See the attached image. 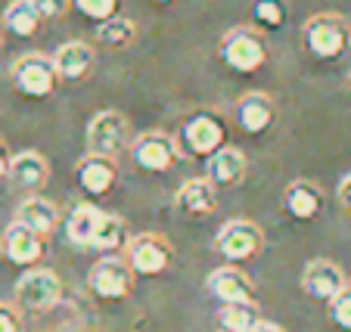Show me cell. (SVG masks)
<instances>
[{
	"instance_id": "18",
	"label": "cell",
	"mask_w": 351,
	"mask_h": 332,
	"mask_svg": "<svg viewBox=\"0 0 351 332\" xmlns=\"http://www.w3.org/2000/svg\"><path fill=\"white\" fill-rule=\"evenodd\" d=\"M283 208L295 220H314L324 212V190L314 180H292L283 190Z\"/></svg>"
},
{
	"instance_id": "25",
	"label": "cell",
	"mask_w": 351,
	"mask_h": 332,
	"mask_svg": "<svg viewBox=\"0 0 351 332\" xmlns=\"http://www.w3.org/2000/svg\"><path fill=\"white\" fill-rule=\"evenodd\" d=\"M128 224L119 218V214H109L103 212V220H99L97 233H93V242L90 248H97V252H119L121 246H128Z\"/></svg>"
},
{
	"instance_id": "37",
	"label": "cell",
	"mask_w": 351,
	"mask_h": 332,
	"mask_svg": "<svg viewBox=\"0 0 351 332\" xmlns=\"http://www.w3.org/2000/svg\"><path fill=\"white\" fill-rule=\"evenodd\" d=\"M0 47H3V40H0Z\"/></svg>"
},
{
	"instance_id": "13",
	"label": "cell",
	"mask_w": 351,
	"mask_h": 332,
	"mask_svg": "<svg viewBox=\"0 0 351 332\" xmlns=\"http://www.w3.org/2000/svg\"><path fill=\"white\" fill-rule=\"evenodd\" d=\"M0 252H3V258H7L10 264L32 270V264H38V261L44 258V236H38L34 230H28V227L13 220V224L3 230Z\"/></svg>"
},
{
	"instance_id": "31",
	"label": "cell",
	"mask_w": 351,
	"mask_h": 332,
	"mask_svg": "<svg viewBox=\"0 0 351 332\" xmlns=\"http://www.w3.org/2000/svg\"><path fill=\"white\" fill-rule=\"evenodd\" d=\"M0 332H22V317L13 305L0 301Z\"/></svg>"
},
{
	"instance_id": "7",
	"label": "cell",
	"mask_w": 351,
	"mask_h": 332,
	"mask_svg": "<svg viewBox=\"0 0 351 332\" xmlns=\"http://www.w3.org/2000/svg\"><path fill=\"white\" fill-rule=\"evenodd\" d=\"M62 301V283L53 270L47 267H32L16 279V305L22 311H50Z\"/></svg>"
},
{
	"instance_id": "22",
	"label": "cell",
	"mask_w": 351,
	"mask_h": 332,
	"mask_svg": "<svg viewBox=\"0 0 351 332\" xmlns=\"http://www.w3.org/2000/svg\"><path fill=\"white\" fill-rule=\"evenodd\" d=\"M99 220H103V212H99L97 205H75L66 218V240L72 242V246L90 248Z\"/></svg>"
},
{
	"instance_id": "21",
	"label": "cell",
	"mask_w": 351,
	"mask_h": 332,
	"mask_svg": "<svg viewBox=\"0 0 351 332\" xmlns=\"http://www.w3.org/2000/svg\"><path fill=\"white\" fill-rule=\"evenodd\" d=\"M16 224L34 230L38 236H50L56 230V224H60V208L50 199H44V196H28L16 208Z\"/></svg>"
},
{
	"instance_id": "30",
	"label": "cell",
	"mask_w": 351,
	"mask_h": 332,
	"mask_svg": "<svg viewBox=\"0 0 351 332\" xmlns=\"http://www.w3.org/2000/svg\"><path fill=\"white\" fill-rule=\"evenodd\" d=\"M32 7L38 10L40 22H53V19H62L72 7V0H32Z\"/></svg>"
},
{
	"instance_id": "29",
	"label": "cell",
	"mask_w": 351,
	"mask_h": 332,
	"mask_svg": "<svg viewBox=\"0 0 351 332\" xmlns=\"http://www.w3.org/2000/svg\"><path fill=\"white\" fill-rule=\"evenodd\" d=\"M330 320L339 329L351 332V289H345L336 301H330Z\"/></svg>"
},
{
	"instance_id": "17",
	"label": "cell",
	"mask_w": 351,
	"mask_h": 332,
	"mask_svg": "<svg viewBox=\"0 0 351 332\" xmlns=\"http://www.w3.org/2000/svg\"><path fill=\"white\" fill-rule=\"evenodd\" d=\"M75 180L87 196H106L119 180V168L115 159H103V155H84L75 165Z\"/></svg>"
},
{
	"instance_id": "10",
	"label": "cell",
	"mask_w": 351,
	"mask_h": 332,
	"mask_svg": "<svg viewBox=\"0 0 351 332\" xmlns=\"http://www.w3.org/2000/svg\"><path fill=\"white\" fill-rule=\"evenodd\" d=\"M131 159H134V165H137L140 171L165 174L168 168L180 159V155H178V143H174L171 133L146 131L131 143Z\"/></svg>"
},
{
	"instance_id": "19",
	"label": "cell",
	"mask_w": 351,
	"mask_h": 332,
	"mask_svg": "<svg viewBox=\"0 0 351 332\" xmlns=\"http://www.w3.org/2000/svg\"><path fill=\"white\" fill-rule=\"evenodd\" d=\"M174 205L184 214H190V218H208L218 208V190L206 177H190L180 183L178 196H174Z\"/></svg>"
},
{
	"instance_id": "14",
	"label": "cell",
	"mask_w": 351,
	"mask_h": 332,
	"mask_svg": "<svg viewBox=\"0 0 351 332\" xmlns=\"http://www.w3.org/2000/svg\"><path fill=\"white\" fill-rule=\"evenodd\" d=\"M245 171H249V159L237 146H224L212 159H206V180L215 190H233V186H239L245 180Z\"/></svg>"
},
{
	"instance_id": "35",
	"label": "cell",
	"mask_w": 351,
	"mask_h": 332,
	"mask_svg": "<svg viewBox=\"0 0 351 332\" xmlns=\"http://www.w3.org/2000/svg\"><path fill=\"white\" fill-rule=\"evenodd\" d=\"M153 3H162V7H165V3H178V0H153Z\"/></svg>"
},
{
	"instance_id": "1",
	"label": "cell",
	"mask_w": 351,
	"mask_h": 332,
	"mask_svg": "<svg viewBox=\"0 0 351 332\" xmlns=\"http://www.w3.org/2000/svg\"><path fill=\"white\" fill-rule=\"evenodd\" d=\"M227 127L218 112H196L178 127L174 143H178L180 159H212L227 143Z\"/></svg>"
},
{
	"instance_id": "8",
	"label": "cell",
	"mask_w": 351,
	"mask_h": 332,
	"mask_svg": "<svg viewBox=\"0 0 351 332\" xmlns=\"http://www.w3.org/2000/svg\"><path fill=\"white\" fill-rule=\"evenodd\" d=\"M134 277H137V273L131 270V264H128L125 258H119V255H106V258H99L97 264L90 267V273H87V286H90V292L103 301H121V298L131 295Z\"/></svg>"
},
{
	"instance_id": "27",
	"label": "cell",
	"mask_w": 351,
	"mask_h": 332,
	"mask_svg": "<svg viewBox=\"0 0 351 332\" xmlns=\"http://www.w3.org/2000/svg\"><path fill=\"white\" fill-rule=\"evenodd\" d=\"M286 3L283 0H252V22L258 28H271V31H277V28L286 25Z\"/></svg>"
},
{
	"instance_id": "11",
	"label": "cell",
	"mask_w": 351,
	"mask_h": 332,
	"mask_svg": "<svg viewBox=\"0 0 351 332\" xmlns=\"http://www.w3.org/2000/svg\"><path fill=\"white\" fill-rule=\"evenodd\" d=\"M302 289L311 295L314 301H336L339 295L348 289V279H345V270L330 258H314L305 264L302 270Z\"/></svg>"
},
{
	"instance_id": "2",
	"label": "cell",
	"mask_w": 351,
	"mask_h": 332,
	"mask_svg": "<svg viewBox=\"0 0 351 332\" xmlns=\"http://www.w3.org/2000/svg\"><path fill=\"white\" fill-rule=\"evenodd\" d=\"M302 44L320 62L339 60L351 47V22L339 13H317L302 25Z\"/></svg>"
},
{
	"instance_id": "20",
	"label": "cell",
	"mask_w": 351,
	"mask_h": 332,
	"mask_svg": "<svg viewBox=\"0 0 351 332\" xmlns=\"http://www.w3.org/2000/svg\"><path fill=\"white\" fill-rule=\"evenodd\" d=\"M10 180L19 190H25V193H38V190L47 186V180H50V162L40 153H34V149L16 153L13 165H10Z\"/></svg>"
},
{
	"instance_id": "36",
	"label": "cell",
	"mask_w": 351,
	"mask_h": 332,
	"mask_svg": "<svg viewBox=\"0 0 351 332\" xmlns=\"http://www.w3.org/2000/svg\"><path fill=\"white\" fill-rule=\"evenodd\" d=\"M348 87H351V72H348Z\"/></svg>"
},
{
	"instance_id": "6",
	"label": "cell",
	"mask_w": 351,
	"mask_h": 332,
	"mask_svg": "<svg viewBox=\"0 0 351 332\" xmlns=\"http://www.w3.org/2000/svg\"><path fill=\"white\" fill-rule=\"evenodd\" d=\"M125 261L137 277H162L174 261V248L162 233H137L125 246Z\"/></svg>"
},
{
	"instance_id": "12",
	"label": "cell",
	"mask_w": 351,
	"mask_h": 332,
	"mask_svg": "<svg viewBox=\"0 0 351 332\" xmlns=\"http://www.w3.org/2000/svg\"><path fill=\"white\" fill-rule=\"evenodd\" d=\"M208 292L221 305H249L255 301V283L249 273H243L237 264H224L212 270L208 277Z\"/></svg>"
},
{
	"instance_id": "34",
	"label": "cell",
	"mask_w": 351,
	"mask_h": 332,
	"mask_svg": "<svg viewBox=\"0 0 351 332\" xmlns=\"http://www.w3.org/2000/svg\"><path fill=\"white\" fill-rule=\"evenodd\" d=\"M252 332H286V329H283V326H277V323H267V320H261V323L255 326Z\"/></svg>"
},
{
	"instance_id": "16",
	"label": "cell",
	"mask_w": 351,
	"mask_h": 332,
	"mask_svg": "<svg viewBox=\"0 0 351 332\" xmlns=\"http://www.w3.org/2000/svg\"><path fill=\"white\" fill-rule=\"evenodd\" d=\"M274 118H277V106H274V100L267 97V93L249 90V93H243V97H239L237 121H239V127H243L245 133L258 137V133H265L267 127L274 125Z\"/></svg>"
},
{
	"instance_id": "33",
	"label": "cell",
	"mask_w": 351,
	"mask_h": 332,
	"mask_svg": "<svg viewBox=\"0 0 351 332\" xmlns=\"http://www.w3.org/2000/svg\"><path fill=\"white\" fill-rule=\"evenodd\" d=\"M10 165H13V155H10L7 143L0 140V180H3V177H10Z\"/></svg>"
},
{
	"instance_id": "24",
	"label": "cell",
	"mask_w": 351,
	"mask_h": 332,
	"mask_svg": "<svg viewBox=\"0 0 351 332\" xmlns=\"http://www.w3.org/2000/svg\"><path fill=\"white\" fill-rule=\"evenodd\" d=\"M3 28H10L16 38H34L40 28V16L32 7V0H13L3 10Z\"/></svg>"
},
{
	"instance_id": "4",
	"label": "cell",
	"mask_w": 351,
	"mask_h": 332,
	"mask_svg": "<svg viewBox=\"0 0 351 332\" xmlns=\"http://www.w3.org/2000/svg\"><path fill=\"white\" fill-rule=\"evenodd\" d=\"M265 248V233L258 224L243 218L227 220L224 227L215 236V252L227 261V264H243V261H252L261 255Z\"/></svg>"
},
{
	"instance_id": "32",
	"label": "cell",
	"mask_w": 351,
	"mask_h": 332,
	"mask_svg": "<svg viewBox=\"0 0 351 332\" xmlns=\"http://www.w3.org/2000/svg\"><path fill=\"white\" fill-rule=\"evenodd\" d=\"M339 202H342L345 208H351V174H345L342 180H339V190H336Z\"/></svg>"
},
{
	"instance_id": "23",
	"label": "cell",
	"mask_w": 351,
	"mask_h": 332,
	"mask_svg": "<svg viewBox=\"0 0 351 332\" xmlns=\"http://www.w3.org/2000/svg\"><path fill=\"white\" fill-rule=\"evenodd\" d=\"M134 40H137V25H134V19L115 16V19L97 25V44L103 47V50H128Z\"/></svg>"
},
{
	"instance_id": "5",
	"label": "cell",
	"mask_w": 351,
	"mask_h": 332,
	"mask_svg": "<svg viewBox=\"0 0 351 332\" xmlns=\"http://www.w3.org/2000/svg\"><path fill=\"white\" fill-rule=\"evenodd\" d=\"M10 81L13 87L22 93V97H32V100H44L50 93L56 90V66H53V56H44V53H25L10 66Z\"/></svg>"
},
{
	"instance_id": "28",
	"label": "cell",
	"mask_w": 351,
	"mask_h": 332,
	"mask_svg": "<svg viewBox=\"0 0 351 332\" xmlns=\"http://www.w3.org/2000/svg\"><path fill=\"white\" fill-rule=\"evenodd\" d=\"M72 7L78 10L84 19L97 22V25H103V22L119 16V0H72Z\"/></svg>"
},
{
	"instance_id": "3",
	"label": "cell",
	"mask_w": 351,
	"mask_h": 332,
	"mask_svg": "<svg viewBox=\"0 0 351 332\" xmlns=\"http://www.w3.org/2000/svg\"><path fill=\"white\" fill-rule=\"evenodd\" d=\"M218 56L227 68H233V72H243V75L258 72V68L267 62V40L258 28L237 25L221 38Z\"/></svg>"
},
{
	"instance_id": "26",
	"label": "cell",
	"mask_w": 351,
	"mask_h": 332,
	"mask_svg": "<svg viewBox=\"0 0 351 332\" xmlns=\"http://www.w3.org/2000/svg\"><path fill=\"white\" fill-rule=\"evenodd\" d=\"M261 323V311L255 301L249 305H221L218 311V326L224 332H252Z\"/></svg>"
},
{
	"instance_id": "9",
	"label": "cell",
	"mask_w": 351,
	"mask_h": 332,
	"mask_svg": "<svg viewBox=\"0 0 351 332\" xmlns=\"http://www.w3.org/2000/svg\"><path fill=\"white\" fill-rule=\"evenodd\" d=\"M128 146V118L115 109H103L87 125V155L115 159Z\"/></svg>"
},
{
	"instance_id": "15",
	"label": "cell",
	"mask_w": 351,
	"mask_h": 332,
	"mask_svg": "<svg viewBox=\"0 0 351 332\" xmlns=\"http://www.w3.org/2000/svg\"><path fill=\"white\" fill-rule=\"evenodd\" d=\"M50 56H53L56 75L62 81H84L93 72V66H97V53H93V47L84 44V40H66Z\"/></svg>"
}]
</instances>
